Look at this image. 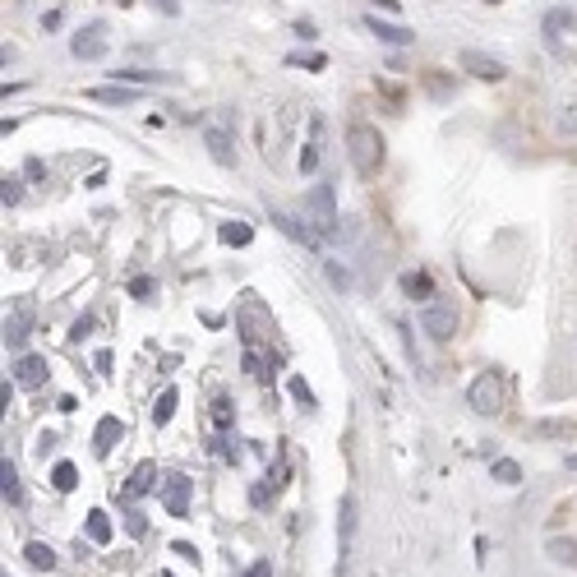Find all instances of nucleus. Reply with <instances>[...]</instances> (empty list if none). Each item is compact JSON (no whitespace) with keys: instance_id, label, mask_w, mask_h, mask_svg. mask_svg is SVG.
Instances as JSON below:
<instances>
[{"instance_id":"nucleus-1","label":"nucleus","mask_w":577,"mask_h":577,"mask_svg":"<svg viewBox=\"0 0 577 577\" xmlns=\"http://www.w3.org/2000/svg\"><path fill=\"white\" fill-rule=\"evenodd\" d=\"M347 157L351 167H356V176H379V167H384V134L374 130L370 121H351L347 130Z\"/></svg>"},{"instance_id":"nucleus-2","label":"nucleus","mask_w":577,"mask_h":577,"mask_svg":"<svg viewBox=\"0 0 577 577\" xmlns=\"http://www.w3.org/2000/svg\"><path fill=\"white\" fill-rule=\"evenodd\" d=\"M504 397H508V384H504V374L499 370L476 374L471 388H467V402H471L476 416H499V411H504Z\"/></svg>"},{"instance_id":"nucleus-3","label":"nucleus","mask_w":577,"mask_h":577,"mask_svg":"<svg viewBox=\"0 0 577 577\" xmlns=\"http://www.w3.org/2000/svg\"><path fill=\"white\" fill-rule=\"evenodd\" d=\"M421 328L434 337V342H448V337L457 333V305H453V296H434V301H425Z\"/></svg>"},{"instance_id":"nucleus-4","label":"nucleus","mask_w":577,"mask_h":577,"mask_svg":"<svg viewBox=\"0 0 577 577\" xmlns=\"http://www.w3.org/2000/svg\"><path fill=\"white\" fill-rule=\"evenodd\" d=\"M305 213L314 217V231L319 236H337V204H333V185L319 181L310 190V199H305Z\"/></svg>"},{"instance_id":"nucleus-5","label":"nucleus","mask_w":577,"mask_h":577,"mask_svg":"<svg viewBox=\"0 0 577 577\" xmlns=\"http://www.w3.org/2000/svg\"><path fill=\"white\" fill-rule=\"evenodd\" d=\"M28 333H33V301H28V296H19V301H14V310L5 314V347L24 351Z\"/></svg>"},{"instance_id":"nucleus-6","label":"nucleus","mask_w":577,"mask_h":577,"mask_svg":"<svg viewBox=\"0 0 577 577\" xmlns=\"http://www.w3.org/2000/svg\"><path fill=\"white\" fill-rule=\"evenodd\" d=\"M273 227L282 231V236H291L296 245H305V250H319V231L310 227V222H301V217L282 213V208H273Z\"/></svg>"},{"instance_id":"nucleus-7","label":"nucleus","mask_w":577,"mask_h":577,"mask_svg":"<svg viewBox=\"0 0 577 577\" xmlns=\"http://www.w3.org/2000/svg\"><path fill=\"white\" fill-rule=\"evenodd\" d=\"M70 51L79 56V61H102V56H107V28H102V24H88L84 33L70 42Z\"/></svg>"},{"instance_id":"nucleus-8","label":"nucleus","mask_w":577,"mask_h":577,"mask_svg":"<svg viewBox=\"0 0 577 577\" xmlns=\"http://www.w3.org/2000/svg\"><path fill=\"white\" fill-rule=\"evenodd\" d=\"M462 70L471 74V79H485V84H499L504 79V61H494V56H485V51H462Z\"/></svg>"},{"instance_id":"nucleus-9","label":"nucleus","mask_w":577,"mask_h":577,"mask_svg":"<svg viewBox=\"0 0 577 577\" xmlns=\"http://www.w3.org/2000/svg\"><path fill=\"white\" fill-rule=\"evenodd\" d=\"M190 485L185 476H167V485H162V504H167L171 517H190Z\"/></svg>"},{"instance_id":"nucleus-10","label":"nucleus","mask_w":577,"mask_h":577,"mask_svg":"<svg viewBox=\"0 0 577 577\" xmlns=\"http://www.w3.org/2000/svg\"><path fill=\"white\" fill-rule=\"evenodd\" d=\"M153 481H157V462H139V467L130 471V481L121 485V499H125V504H134V499H144V494L153 490Z\"/></svg>"},{"instance_id":"nucleus-11","label":"nucleus","mask_w":577,"mask_h":577,"mask_svg":"<svg viewBox=\"0 0 577 577\" xmlns=\"http://www.w3.org/2000/svg\"><path fill=\"white\" fill-rule=\"evenodd\" d=\"M47 361H42V356H19V361H14V384L19 388H42L47 384Z\"/></svg>"},{"instance_id":"nucleus-12","label":"nucleus","mask_w":577,"mask_h":577,"mask_svg":"<svg viewBox=\"0 0 577 577\" xmlns=\"http://www.w3.org/2000/svg\"><path fill=\"white\" fill-rule=\"evenodd\" d=\"M365 24H370V33L379 37V42H388V47H411V42H416V33H411V28H402V24H384L379 14H370Z\"/></svg>"},{"instance_id":"nucleus-13","label":"nucleus","mask_w":577,"mask_h":577,"mask_svg":"<svg viewBox=\"0 0 577 577\" xmlns=\"http://www.w3.org/2000/svg\"><path fill=\"white\" fill-rule=\"evenodd\" d=\"M121 416H102V421H97V430H93V453L97 457H107L111 448L121 444Z\"/></svg>"},{"instance_id":"nucleus-14","label":"nucleus","mask_w":577,"mask_h":577,"mask_svg":"<svg viewBox=\"0 0 577 577\" xmlns=\"http://www.w3.org/2000/svg\"><path fill=\"white\" fill-rule=\"evenodd\" d=\"M204 139H208V153H213L217 167H231V162H236V153H231V134L222 130V125H208Z\"/></svg>"},{"instance_id":"nucleus-15","label":"nucleus","mask_w":577,"mask_h":577,"mask_svg":"<svg viewBox=\"0 0 577 577\" xmlns=\"http://www.w3.org/2000/svg\"><path fill=\"white\" fill-rule=\"evenodd\" d=\"M93 102H102V107H130L134 97H139V88L134 84H111V88H93Z\"/></svg>"},{"instance_id":"nucleus-16","label":"nucleus","mask_w":577,"mask_h":577,"mask_svg":"<svg viewBox=\"0 0 577 577\" xmlns=\"http://www.w3.org/2000/svg\"><path fill=\"white\" fill-rule=\"evenodd\" d=\"M402 291H407L411 301H434V277L425 273V268H416V273H402Z\"/></svg>"},{"instance_id":"nucleus-17","label":"nucleus","mask_w":577,"mask_h":577,"mask_svg":"<svg viewBox=\"0 0 577 577\" xmlns=\"http://www.w3.org/2000/svg\"><path fill=\"white\" fill-rule=\"evenodd\" d=\"M24 559L37 568V573H51V568H56V550H51L47 541H28L24 545Z\"/></svg>"},{"instance_id":"nucleus-18","label":"nucleus","mask_w":577,"mask_h":577,"mask_svg":"<svg viewBox=\"0 0 577 577\" xmlns=\"http://www.w3.org/2000/svg\"><path fill=\"white\" fill-rule=\"evenodd\" d=\"M111 536H116L111 517L102 513V508H93V513H88V541H93V545H111Z\"/></svg>"},{"instance_id":"nucleus-19","label":"nucleus","mask_w":577,"mask_h":577,"mask_svg":"<svg viewBox=\"0 0 577 577\" xmlns=\"http://www.w3.org/2000/svg\"><path fill=\"white\" fill-rule=\"evenodd\" d=\"M0 494H5V504H19V499H24V490H19V471H14L10 457L0 462Z\"/></svg>"},{"instance_id":"nucleus-20","label":"nucleus","mask_w":577,"mask_h":577,"mask_svg":"<svg viewBox=\"0 0 577 577\" xmlns=\"http://www.w3.org/2000/svg\"><path fill=\"white\" fill-rule=\"evenodd\" d=\"M208 421H213V430H231V425H236V402H231V397H217L213 407H208Z\"/></svg>"},{"instance_id":"nucleus-21","label":"nucleus","mask_w":577,"mask_h":577,"mask_svg":"<svg viewBox=\"0 0 577 577\" xmlns=\"http://www.w3.org/2000/svg\"><path fill=\"white\" fill-rule=\"evenodd\" d=\"M217 236H222V245H236V250H241V245H250V241H254L250 222H222V231H217Z\"/></svg>"},{"instance_id":"nucleus-22","label":"nucleus","mask_w":577,"mask_h":577,"mask_svg":"<svg viewBox=\"0 0 577 577\" xmlns=\"http://www.w3.org/2000/svg\"><path fill=\"white\" fill-rule=\"evenodd\" d=\"M351 531H356V499H351V494H342V522H337V536H342V554H347V545H351Z\"/></svg>"},{"instance_id":"nucleus-23","label":"nucleus","mask_w":577,"mask_h":577,"mask_svg":"<svg viewBox=\"0 0 577 577\" xmlns=\"http://www.w3.org/2000/svg\"><path fill=\"white\" fill-rule=\"evenodd\" d=\"M176 402H181V397H176V388H167V393L157 397V402H153V425H167L171 416H176Z\"/></svg>"},{"instance_id":"nucleus-24","label":"nucleus","mask_w":577,"mask_h":577,"mask_svg":"<svg viewBox=\"0 0 577 577\" xmlns=\"http://www.w3.org/2000/svg\"><path fill=\"white\" fill-rule=\"evenodd\" d=\"M490 476H494L499 485H517V481H522V467H517L513 457H499V462L490 467Z\"/></svg>"},{"instance_id":"nucleus-25","label":"nucleus","mask_w":577,"mask_h":577,"mask_svg":"<svg viewBox=\"0 0 577 577\" xmlns=\"http://www.w3.org/2000/svg\"><path fill=\"white\" fill-rule=\"evenodd\" d=\"M51 485L61 494H70L74 485H79V471H74V462H56V471H51Z\"/></svg>"},{"instance_id":"nucleus-26","label":"nucleus","mask_w":577,"mask_h":577,"mask_svg":"<svg viewBox=\"0 0 577 577\" xmlns=\"http://www.w3.org/2000/svg\"><path fill=\"white\" fill-rule=\"evenodd\" d=\"M19 199H24V181H19V176H5V181H0V204L14 208Z\"/></svg>"},{"instance_id":"nucleus-27","label":"nucleus","mask_w":577,"mask_h":577,"mask_svg":"<svg viewBox=\"0 0 577 577\" xmlns=\"http://www.w3.org/2000/svg\"><path fill=\"white\" fill-rule=\"evenodd\" d=\"M287 388H291V397H296V402H301L305 411H314V393H310V384H305L301 374H291V379H287Z\"/></svg>"},{"instance_id":"nucleus-28","label":"nucleus","mask_w":577,"mask_h":577,"mask_svg":"<svg viewBox=\"0 0 577 577\" xmlns=\"http://www.w3.org/2000/svg\"><path fill=\"white\" fill-rule=\"evenodd\" d=\"M301 171H305V176H314V171H319V130H314V139L301 148Z\"/></svg>"},{"instance_id":"nucleus-29","label":"nucleus","mask_w":577,"mask_h":577,"mask_svg":"<svg viewBox=\"0 0 577 577\" xmlns=\"http://www.w3.org/2000/svg\"><path fill=\"white\" fill-rule=\"evenodd\" d=\"M568 24H573V10H550V14H545V37H554L559 28H568Z\"/></svg>"},{"instance_id":"nucleus-30","label":"nucleus","mask_w":577,"mask_h":577,"mask_svg":"<svg viewBox=\"0 0 577 577\" xmlns=\"http://www.w3.org/2000/svg\"><path fill=\"white\" fill-rule=\"evenodd\" d=\"M153 291H157L153 277H134V282H130V296H134V301H153Z\"/></svg>"},{"instance_id":"nucleus-31","label":"nucleus","mask_w":577,"mask_h":577,"mask_svg":"<svg viewBox=\"0 0 577 577\" xmlns=\"http://www.w3.org/2000/svg\"><path fill=\"white\" fill-rule=\"evenodd\" d=\"M125 531H130V536H148V517L139 513V508H130V513H125Z\"/></svg>"},{"instance_id":"nucleus-32","label":"nucleus","mask_w":577,"mask_h":577,"mask_svg":"<svg viewBox=\"0 0 577 577\" xmlns=\"http://www.w3.org/2000/svg\"><path fill=\"white\" fill-rule=\"evenodd\" d=\"M328 282H333V287H337V291H347V287H351V277H347V268H342V264H333V259H328Z\"/></svg>"},{"instance_id":"nucleus-33","label":"nucleus","mask_w":577,"mask_h":577,"mask_svg":"<svg viewBox=\"0 0 577 577\" xmlns=\"http://www.w3.org/2000/svg\"><path fill=\"white\" fill-rule=\"evenodd\" d=\"M287 65H305V70H324V56H319V51H314V56H291V61Z\"/></svg>"},{"instance_id":"nucleus-34","label":"nucleus","mask_w":577,"mask_h":577,"mask_svg":"<svg viewBox=\"0 0 577 577\" xmlns=\"http://www.w3.org/2000/svg\"><path fill=\"white\" fill-rule=\"evenodd\" d=\"M88 333H93V314H84V319H79V324L70 328V342H84Z\"/></svg>"},{"instance_id":"nucleus-35","label":"nucleus","mask_w":577,"mask_h":577,"mask_svg":"<svg viewBox=\"0 0 577 577\" xmlns=\"http://www.w3.org/2000/svg\"><path fill=\"white\" fill-rule=\"evenodd\" d=\"M245 577H273V564H268V559H259V564L245 568Z\"/></svg>"},{"instance_id":"nucleus-36","label":"nucleus","mask_w":577,"mask_h":577,"mask_svg":"<svg viewBox=\"0 0 577 577\" xmlns=\"http://www.w3.org/2000/svg\"><path fill=\"white\" fill-rule=\"evenodd\" d=\"M28 176H33V181H47V167H42V162H37V157H28Z\"/></svg>"},{"instance_id":"nucleus-37","label":"nucleus","mask_w":577,"mask_h":577,"mask_svg":"<svg viewBox=\"0 0 577 577\" xmlns=\"http://www.w3.org/2000/svg\"><path fill=\"white\" fill-rule=\"evenodd\" d=\"M153 5H157V10H162V14H171V19L181 14V0H153Z\"/></svg>"},{"instance_id":"nucleus-38","label":"nucleus","mask_w":577,"mask_h":577,"mask_svg":"<svg viewBox=\"0 0 577 577\" xmlns=\"http://www.w3.org/2000/svg\"><path fill=\"white\" fill-rule=\"evenodd\" d=\"M171 550L181 554V559H190V564H194V559H199V550H194V545H185V541H176V545H171Z\"/></svg>"},{"instance_id":"nucleus-39","label":"nucleus","mask_w":577,"mask_h":577,"mask_svg":"<svg viewBox=\"0 0 577 577\" xmlns=\"http://www.w3.org/2000/svg\"><path fill=\"white\" fill-rule=\"evenodd\" d=\"M10 402H14V384H10V379H5V384H0V407L10 411Z\"/></svg>"},{"instance_id":"nucleus-40","label":"nucleus","mask_w":577,"mask_h":577,"mask_svg":"<svg viewBox=\"0 0 577 577\" xmlns=\"http://www.w3.org/2000/svg\"><path fill=\"white\" fill-rule=\"evenodd\" d=\"M430 93H434V97H444V93H448V79H439V74H430Z\"/></svg>"},{"instance_id":"nucleus-41","label":"nucleus","mask_w":577,"mask_h":577,"mask_svg":"<svg viewBox=\"0 0 577 577\" xmlns=\"http://www.w3.org/2000/svg\"><path fill=\"white\" fill-rule=\"evenodd\" d=\"M374 5H384V10H397V0H374Z\"/></svg>"},{"instance_id":"nucleus-42","label":"nucleus","mask_w":577,"mask_h":577,"mask_svg":"<svg viewBox=\"0 0 577 577\" xmlns=\"http://www.w3.org/2000/svg\"><path fill=\"white\" fill-rule=\"evenodd\" d=\"M568 467H573V471H577V457H568Z\"/></svg>"},{"instance_id":"nucleus-43","label":"nucleus","mask_w":577,"mask_h":577,"mask_svg":"<svg viewBox=\"0 0 577 577\" xmlns=\"http://www.w3.org/2000/svg\"><path fill=\"white\" fill-rule=\"evenodd\" d=\"M162 577H171V573H162Z\"/></svg>"},{"instance_id":"nucleus-44","label":"nucleus","mask_w":577,"mask_h":577,"mask_svg":"<svg viewBox=\"0 0 577 577\" xmlns=\"http://www.w3.org/2000/svg\"><path fill=\"white\" fill-rule=\"evenodd\" d=\"M490 5H494V0H490Z\"/></svg>"}]
</instances>
